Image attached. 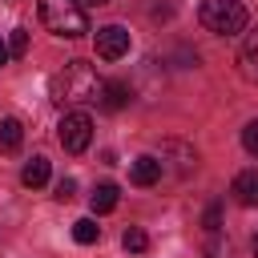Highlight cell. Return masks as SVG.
<instances>
[{
    "mask_svg": "<svg viewBox=\"0 0 258 258\" xmlns=\"http://www.w3.org/2000/svg\"><path fill=\"white\" fill-rule=\"evenodd\" d=\"M81 4H89V8H97V4H109V0H81Z\"/></svg>",
    "mask_w": 258,
    "mask_h": 258,
    "instance_id": "cell-20",
    "label": "cell"
},
{
    "mask_svg": "<svg viewBox=\"0 0 258 258\" xmlns=\"http://www.w3.org/2000/svg\"><path fill=\"white\" fill-rule=\"evenodd\" d=\"M73 194H77V181L73 177H60L56 181V202H73Z\"/></svg>",
    "mask_w": 258,
    "mask_h": 258,
    "instance_id": "cell-17",
    "label": "cell"
},
{
    "mask_svg": "<svg viewBox=\"0 0 258 258\" xmlns=\"http://www.w3.org/2000/svg\"><path fill=\"white\" fill-rule=\"evenodd\" d=\"M40 24L64 40H77L89 32V16L81 0H40Z\"/></svg>",
    "mask_w": 258,
    "mask_h": 258,
    "instance_id": "cell-2",
    "label": "cell"
},
{
    "mask_svg": "<svg viewBox=\"0 0 258 258\" xmlns=\"http://www.w3.org/2000/svg\"><path fill=\"white\" fill-rule=\"evenodd\" d=\"M218 218H222V210H218V206H210V210H206V230H210V234L218 230Z\"/></svg>",
    "mask_w": 258,
    "mask_h": 258,
    "instance_id": "cell-18",
    "label": "cell"
},
{
    "mask_svg": "<svg viewBox=\"0 0 258 258\" xmlns=\"http://www.w3.org/2000/svg\"><path fill=\"white\" fill-rule=\"evenodd\" d=\"M129 52V32L121 24H105L97 28V56L101 60H121Z\"/></svg>",
    "mask_w": 258,
    "mask_h": 258,
    "instance_id": "cell-5",
    "label": "cell"
},
{
    "mask_svg": "<svg viewBox=\"0 0 258 258\" xmlns=\"http://www.w3.org/2000/svg\"><path fill=\"white\" fill-rule=\"evenodd\" d=\"M4 64H8V44L0 40V69H4Z\"/></svg>",
    "mask_w": 258,
    "mask_h": 258,
    "instance_id": "cell-19",
    "label": "cell"
},
{
    "mask_svg": "<svg viewBox=\"0 0 258 258\" xmlns=\"http://www.w3.org/2000/svg\"><path fill=\"white\" fill-rule=\"evenodd\" d=\"M238 69L246 81H258V28L242 40V52H238Z\"/></svg>",
    "mask_w": 258,
    "mask_h": 258,
    "instance_id": "cell-7",
    "label": "cell"
},
{
    "mask_svg": "<svg viewBox=\"0 0 258 258\" xmlns=\"http://www.w3.org/2000/svg\"><path fill=\"white\" fill-rule=\"evenodd\" d=\"M230 194H234V202H242V206H258V169H242V173L234 177Z\"/></svg>",
    "mask_w": 258,
    "mask_h": 258,
    "instance_id": "cell-6",
    "label": "cell"
},
{
    "mask_svg": "<svg viewBox=\"0 0 258 258\" xmlns=\"http://www.w3.org/2000/svg\"><path fill=\"white\" fill-rule=\"evenodd\" d=\"M105 81L97 77V69L89 60H69L64 73L52 81V101L56 105H85V101H101Z\"/></svg>",
    "mask_w": 258,
    "mask_h": 258,
    "instance_id": "cell-1",
    "label": "cell"
},
{
    "mask_svg": "<svg viewBox=\"0 0 258 258\" xmlns=\"http://www.w3.org/2000/svg\"><path fill=\"white\" fill-rule=\"evenodd\" d=\"M242 145H246V153L258 157V121H250V125L242 129Z\"/></svg>",
    "mask_w": 258,
    "mask_h": 258,
    "instance_id": "cell-16",
    "label": "cell"
},
{
    "mask_svg": "<svg viewBox=\"0 0 258 258\" xmlns=\"http://www.w3.org/2000/svg\"><path fill=\"white\" fill-rule=\"evenodd\" d=\"M56 141H60L64 153H85L89 141H93V121H89V113H81V109L64 113L60 125H56Z\"/></svg>",
    "mask_w": 258,
    "mask_h": 258,
    "instance_id": "cell-4",
    "label": "cell"
},
{
    "mask_svg": "<svg viewBox=\"0 0 258 258\" xmlns=\"http://www.w3.org/2000/svg\"><path fill=\"white\" fill-rule=\"evenodd\" d=\"M20 141H24V125H20L16 117H4V121H0V149H4V153H16Z\"/></svg>",
    "mask_w": 258,
    "mask_h": 258,
    "instance_id": "cell-10",
    "label": "cell"
},
{
    "mask_svg": "<svg viewBox=\"0 0 258 258\" xmlns=\"http://www.w3.org/2000/svg\"><path fill=\"white\" fill-rule=\"evenodd\" d=\"M129 177H133V185H153V181H161V161L157 157H137L129 165Z\"/></svg>",
    "mask_w": 258,
    "mask_h": 258,
    "instance_id": "cell-8",
    "label": "cell"
},
{
    "mask_svg": "<svg viewBox=\"0 0 258 258\" xmlns=\"http://www.w3.org/2000/svg\"><path fill=\"white\" fill-rule=\"evenodd\" d=\"M121 246H125L129 254H145V250H149V234L137 230V226H129V230L121 234Z\"/></svg>",
    "mask_w": 258,
    "mask_h": 258,
    "instance_id": "cell-14",
    "label": "cell"
},
{
    "mask_svg": "<svg viewBox=\"0 0 258 258\" xmlns=\"http://www.w3.org/2000/svg\"><path fill=\"white\" fill-rule=\"evenodd\" d=\"M254 258H258V238H254Z\"/></svg>",
    "mask_w": 258,
    "mask_h": 258,
    "instance_id": "cell-21",
    "label": "cell"
},
{
    "mask_svg": "<svg viewBox=\"0 0 258 258\" xmlns=\"http://www.w3.org/2000/svg\"><path fill=\"white\" fill-rule=\"evenodd\" d=\"M28 52V32L24 28H12V36H8V56H24Z\"/></svg>",
    "mask_w": 258,
    "mask_h": 258,
    "instance_id": "cell-15",
    "label": "cell"
},
{
    "mask_svg": "<svg viewBox=\"0 0 258 258\" xmlns=\"http://www.w3.org/2000/svg\"><path fill=\"white\" fill-rule=\"evenodd\" d=\"M198 20H202V28L214 32V36H238L250 16H246V4H242V0H202Z\"/></svg>",
    "mask_w": 258,
    "mask_h": 258,
    "instance_id": "cell-3",
    "label": "cell"
},
{
    "mask_svg": "<svg viewBox=\"0 0 258 258\" xmlns=\"http://www.w3.org/2000/svg\"><path fill=\"white\" fill-rule=\"evenodd\" d=\"M129 101V85H121V81H105V89H101V105L105 109H121Z\"/></svg>",
    "mask_w": 258,
    "mask_h": 258,
    "instance_id": "cell-12",
    "label": "cell"
},
{
    "mask_svg": "<svg viewBox=\"0 0 258 258\" xmlns=\"http://www.w3.org/2000/svg\"><path fill=\"white\" fill-rule=\"evenodd\" d=\"M89 206H93V214H109V210L117 206V185H113V181H101V185L89 194Z\"/></svg>",
    "mask_w": 258,
    "mask_h": 258,
    "instance_id": "cell-11",
    "label": "cell"
},
{
    "mask_svg": "<svg viewBox=\"0 0 258 258\" xmlns=\"http://www.w3.org/2000/svg\"><path fill=\"white\" fill-rule=\"evenodd\" d=\"M20 181L28 185V189H40L44 181H48V157H32V161H24V169H20Z\"/></svg>",
    "mask_w": 258,
    "mask_h": 258,
    "instance_id": "cell-9",
    "label": "cell"
},
{
    "mask_svg": "<svg viewBox=\"0 0 258 258\" xmlns=\"http://www.w3.org/2000/svg\"><path fill=\"white\" fill-rule=\"evenodd\" d=\"M73 238H77L81 246H93V242L101 238V226H97V218H77V222H73Z\"/></svg>",
    "mask_w": 258,
    "mask_h": 258,
    "instance_id": "cell-13",
    "label": "cell"
}]
</instances>
